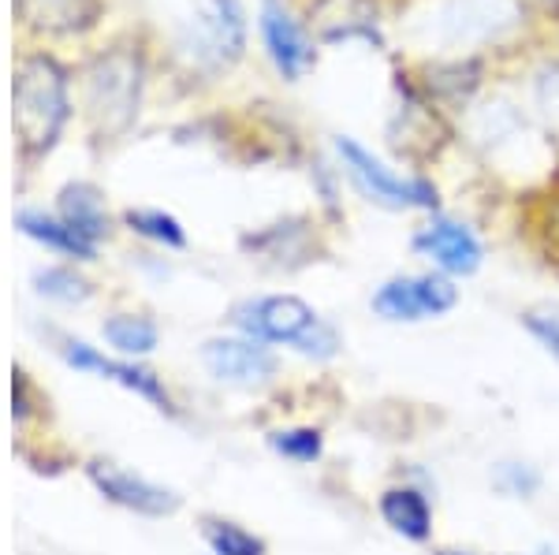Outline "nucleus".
Returning <instances> with one entry per match:
<instances>
[{
	"label": "nucleus",
	"mask_w": 559,
	"mask_h": 555,
	"mask_svg": "<svg viewBox=\"0 0 559 555\" xmlns=\"http://www.w3.org/2000/svg\"><path fill=\"white\" fill-rule=\"evenodd\" d=\"M269 447L292 462H318L324 451V436H321V429H313V425L276 429V433L269 436Z\"/></svg>",
	"instance_id": "19"
},
{
	"label": "nucleus",
	"mask_w": 559,
	"mask_h": 555,
	"mask_svg": "<svg viewBox=\"0 0 559 555\" xmlns=\"http://www.w3.org/2000/svg\"><path fill=\"white\" fill-rule=\"evenodd\" d=\"M105 339L120 354H150L157 347V325L150 317H134V313H120V317L105 321Z\"/></svg>",
	"instance_id": "16"
},
{
	"label": "nucleus",
	"mask_w": 559,
	"mask_h": 555,
	"mask_svg": "<svg viewBox=\"0 0 559 555\" xmlns=\"http://www.w3.org/2000/svg\"><path fill=\"white\" fill-rule=\"evenodd\" d=\"M34 280H38L41 294L60 299V302H83L90 294V283L83 280V276L71 273V268H45V273H38Z\"/></svg>",
	"instance_id": "21"
},
{
	"label": "nucleus",
	"mask_w": 559,
	"mask_h": 555,
	"mask_svg": "<svg viewBox=\"0 0 559 555\" xmlns=\"http://www.w3.org/2000/svg\"><path fill=\"white\" fill-rule=\"evenodd\" d=\"M86 473L105 499L128 507V511H139L150 518H165V515L179 511V496H173V492L160 488V485H153L146 478H139V473L116 470V467H108V462H94V467H86Z\"/></svg>",
	"instance_id": "10"
},
{
	"label": "nucleus",
	"mask_w": 559,
	"mask_h": 555,
	"mask_svg": "<svg viewBox=\"0 0 559 555\" xmlns=\"http://www.w3.org/2000/svg\"><path fill=\"white\" fill-rule=\"evenodd\" d=\"M496 488H503L508 496H522L530 499L540 488V473L526 462H500L496 467Z\"/></svg>",
	"instance_id": "22"
},
{
	"label": "nucleus",
	"mask_w": 559,
	"mask_h": 555,
	"mask_svg": "<svg viewBox=\"0 0 559 555\" xmlns=\"http://www.w3.org/2000/svg\"><path fill=\"white\" fill-rule=\"evenodd\" d=\"M128 228L139 231L142 239H150V243H160V246H187V231L183 224H179L176 217H168V213L160 209H128Z\"/></svg>",
	"instance_id": "18"
},
{
	"label": "nucleus",
	"mask_w": 559,
	"mask_h": 555,
	"mask_svg": "<svg viewBox=\"0 0 559 555\" xmlns=\"http://www.w3.org/2000/svg\"><path fill=\"white\" fill-rule=\"evenodd\" d=\"M437 555H485V552H466V548H440Z\"/></svg>",
	"instance_id": "24"
},
{
	"label": "nucleus",
	"mask_w": 559,
	"mask_h": 555,
	"mask_svg": "<svg viewBox=\"0 0 559 555\" xmlns=\"http://www.w3.org/2000/svg\"><path fill=\"white\" fill-rule=\"evenodd\" d=\"M340 333L332 325H324V321H318V325L306 333L299 343H295V351H299L302 358H313V362H329V358L340 354Z\"/></svg>",
	"instance_id": "23"
},
{
	"label": "nucleus",
	"mask_w": 559,
	"mask_h": 555,
	"mask_svg": "<svg viewBox=\"0 0 559 555\" xmlns=\"http://www.w3.org/2000/svg\"><path fill=\"white\" fill-rule=\"evenodd\" d=\"M94 373H102V377L120 381L123 388L139 391V396H142V399H150L153 407H160V410H173V399H168L165 384H160L157 377H153L150 370H142V365H131V362H108L105 354H97Z\"/></svg>",
	"instance_id": "15"
},
{
	"label": "nucleus",
	"mask_w": 559,
	"mask_h": 555,
	"mask_svg": "<svg viewBox=\"0 0 559 555\" xmlns=\"http://www.w3.org/2000/svg\"><path fill=\"white\" fill-rule=\"evenodd\" d=\"M336 154L344 160L350 183L366 194L369 202L384 205V209H437V186L421 176H400L384 165L381 157H373L369 149L358 146L355 138H336Z\"/></svg>",
	"instance_id": "3"
},
{
	"label": "nucleus",
	"mask_w": 559,
	"mask_h": 555,
	"mask_svg": "<svg viewBox=\"0 0 559 555\" xmlns=\"http://www.w3.org/2000/svg\"><path fill=\"white\" fill-rule=\"evenodd\" d=\"M142 97V57L134 49H108L86 71V112L102 138H120L131 128Z\"/></svg>",
	"instance_id": "2"
},
{
	"label": "nucleus",
	"mask_w": 559,
	"mask_h": 555,
	"mask_svg": "<svg viewBox=\"0 0 559 555\" xmlns=\"http://www.w3.org/2000/svg\"><path fill=\"white\" fill-rule=\"evenodd\" d=\"M231 321L242 336L258 339V343H299V339L318 325V313L306 306L295 294H261L247 299L231 310Z\"/></svg>",
	"instance_id": "5"
},
{
	"label": "nucleus",
	"mask_w": 559,
	"mask_h": 555,
	"mask_svg": "<svg viewBox=\"0 0 559 555\" xmlns=\"http://www.w3.org/2000/svg\"><path fill=\"white\" fill-rule=\"evenodd\" d=\"M247 49V15L239 0H202L194 20V57L205 68L236 64Z\"/></svg>",
	"instance_id": "6"
},
{
	"label": "nucleus",
	"mask_w": 559,
	"mask_h": 555,
	"mask_svg": "<svg viewBox=\"0 0 559 555\" xmlns=\"http://www.w3.org/2000/svg\"><path fill=\"white\" fill-rule=\"evenodd\" d=\"M414 250L429 257L444 276H474L485 257L474 231L452 217H432L429 224H421L414 231Z\"/></svg>",
	"instance_id": "7"
},
{
	"label": "nucleus",
	"mask_w": 559,
	"mask_h": 555,
	"mask_svg": "<svg viewBox=\"0 0 559 555\" xmlns=\"http://www.w3.org/2000/svg\"><path fill=\"white\" fill-rule=\"evenodd\" d=\"M20 231H26L31 239H38V243L60 250V254H71L79 257V262H94V243H86L83 236H79L75 228H68L64 220H52V217H41V213H20Z\"/></svg>",
	"instance_id": "14"
},
{
	"label": "nucleus",
	"mask_w": 559,
	"mask_h": 555,
	"mask_svg": "<svg viewBox=\"0 0 559 555\" xmlns=\"http://www.w3.org/2000/svg\"><path fill=\"white\" fill-rule=\"evenodd\" d=\"M261 38H265L269 60L287 83L302 75L306 68L313 64V41L306 38L302 23L287 12L280 0H261Z\"/></svg>",
	"instance_id": "9"
},
{
	"label": "nucleus",
	"mask_w": 559,
	"mask_h": 555,
	"mask_svg": "<svg viewBox=\"0 0 559 555\" xmlns=\"http://www.w3.org/2000/svg\"><path fill=\"white\" fill-rule=\"evenodd\" d=\"M459 288L444 273H418V276H392L373 294L377 317L395 321V325H414V321L444 317L455 310Z\"/></svg>",
	"instance_id": "4"
},
{
	"label": "nucleus",
	"mask_w": 559,
	"mask_h": 555,
	"mask_svg": "<svg viewBox=\"0 0 559 555\" xmlns=\"http://www.w3.org/2000/svg\"><path fill=\"white\" fill-rule=\"evenodd\" d=\"M60 220H64L68 228H75L79 236L94 246L108 236V217H105L102 194H97L90 183H71L60 191Z\"/></svg>",
	"instance_id": "13"
},
{
	"label": "nucleus",
	"mask_w": 559,
	"mask_h": 555,
	"mask_svg": "<svg viewBox=\"0 0 559 555\" xmlns=\"http://www.w3.org/2000/svg\"><path fill=\"white\" fill-rule=\"evenodd\" d=\"M202 536L213 548V555H265V541L250 530H242V526L228 522V518H205Z\"/></svg>",
	"instance_id": "17"
},
{
	"label": "nucleus",
	"mask_w": 559,
	"mask_h": 555,
	"mask_svg": "<svg viewBox=\"0 0 559 555\" xmlns=\"http://www.w3.org/2000/svg\"><path fill=\"white\" fill-rule=\"evenodd\" d=\"M377 511H381L388 530L400 533L403 541L426 544L432 536V507L421 488H414V485L384 488L381 499H377Z\"/></svg>",
	"instance_id": "11"
},
{
	"label": "nucleus",
	"mask_w": 559,
	"mask_h": 555,
	"mask_svg": "<svg viewBox=\"0 0 559 555\" xmlns=\"http://www.w3.org/2000/svg\"><path fill=\"white\" fill-rule=\"evenodd\" d=\"M15 8L38 34H79L97 20V0H15Z\"/></svg>",
	"instance_id": "12"
},
{
	"label": "nucleus",
	"mask_w": 559,
	"mask_h": 555,
	"mask_svg": "<svg viewBox=\"0 0 559 555\" xmlns=\"http://www.w3.org/2000/svg\"><path fill=\"white\" fill-rule=\"evenodd\" d=\"M522 328L545 347L548 354L559 358V302H540L522 313Z\"/></svg>",
	"instance_id": "20"
},
{
	"label": "nucleus",
	"mask_w": 559,
	"mask_h": 555,
	"mask_svg": "<svg viewBox=\"0 0 559 555\" xmlns=\"http://www.w3.org/2000/svg\"><path fill=\"white\" fill-rule=\"evenodd\" d=\"M12 105L20 146L31 157L49 154L52 142L60 138V131L68 123V71L45 52L26 57L15 68Z\"/></svg>",
	"instance_id": "1"
},
{
	"label": "nucleus",
	"mask_w": 559,
	"mask_h": 555,
	"mask_svg": "<svg viewBox=\"0 0 559 555\" xmlns=\"http://www.w3.org/2000/svg\"><path fill=\"white\" fill-rule=\"evenodd\" d=\"M202 362L216 381L239 384V388H254L265 384L276 373V358L269 354L265 343L242 336V339H210L202 347Z\"/></svg>",
	"instance_id": "8"
}]
</instances>
